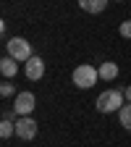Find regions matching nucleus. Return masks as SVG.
I'll return each mask as SVG.
<instances>
[{
	"mask_svg": "<svg viewBox=\"0 0 131 147\" xmlns=\"http://www.w3.org/2000/svg\"><path fill=\"white\" fill-rule=\"evenodd\" d=\"M123 100H126V95L121 89H105L102 95L97 97V110L100 113H113V110H121L123 108Z\"/></svg>",
	"mask_w": 131,
	"mask_h": 147,
	"instance_id": "1",
	"label": "nucleus"
},
{
	"mask_svg": "<svg viewBox=\"0 0 131 147\" xmlns=\"http://www.w3.org/2000/svg\"><path fill=\"white\" fill-rule=\"evenodd\" d=\"M34 108H37V100H34V95H32V92H18V95H16L13 110H16L18 116H29Z\"/></svg>",
	"mask_w": 131,
	"mask_h": 147,
	"instance_id": "5",
	"label": "nucleus"
},
{
	"mask_svg": "<svg viewBox=\"0 0 131 147\" xmlns=\"http://www.w3.org/2000/svg\"><path fill=\"white\" fill-rule=\"evenodd\" d=\"M5 50L16 61H29L32 58V45L24 40V37H11V40L5 42Z\"/></svg>",
	"mask_w": 131,
	"mask_h": 147,
	"instance_id": "3",
	"label": "nucleus"
},
{
	"mask_svg": "<svg viewBox=\"0 0 131 147\" xmlns=\"http://www.w3.org/2000/svg\"><path fill=\"white\" fill-rule=\"evenodd\" d=\"M13 134H16V123L13 121H3V123H0V137H3V139H8Z\"/></svg>",
	"mask_w": 131,
	"mask_h": 147,
	"instance_id": "11",
	"label": "nucleus"
},
{
	"mask_svg": "<svg viewBox=\"0 0 131 147\" xmlns=\"http://www.w3.org/2000/svg\"><path fill=\"white\" fill-rule=\"evenodd\" d=\"M79 8L87 13H102L107 8V0H79Z\"/></svg>",
	"mask_w": 131,
	"mask_h": 147,
	"instance_id": "7",
	"label": "nucleus"
},
{
	"mask_svg": "<svg viewBox=\"0 0 131 147\" xmlns=\"http://www.w3.org/2000/svg\"><path fill=\"white\" fill-rule=\"evenodd\" d=\"M121 37L131 40V21H121Z\"/></svg>",
	"mask_w": 131,
	"mask_h": 147,
	"instance_id": "12",
	"label": "nucleus"
},
{
	"mask_svg": "<svg viewBox=\"0 0 131 147\" xmlns=\"http://www.w3.org/2000/svg\"><path fill=\"white\" fill-rule=\"evenodd\" d=\"M13 116H18L13 108H5V110H3V121H13Z\"/></svg>",
	"mask_w": 131,
	"mask_h": 147,
	"instance_id": "14",
	"label": "nucleus"
},
{
	"mask_svg": "<svg viewBox=\"0 0 131 147\" xmlns=\"http://www.w3.org/2000/svg\"><path fill=\"white\" fill-rule=\"evenodd\" d=\"M118 76V66L113 63V61H105V63H100V79H105V82H113Z\"/></svg>",
	"mask_w": 131,
	"mask_h": 147,
	"instance_id": "9",
	"label": "nucleus"
},
{
	"mask_svg": "<svg viewBox=\"0 0 131 147\" xmlns=\"http://www.w3.org/2000/svg\"><path fill=\"white\" fill-rule=\"evenodd\" d=\"M73 84H76L79 89H89L92 84H97V79H100V68H95V66H79L76 71H73Z\"/></svg>",
	"mask_w": 131,
	"mask_h": 147,
	"instance_id": "2",
	"label": "nucleus"
},
{
	"mask_svg": "<svg viewBox=\"0 0 131 147\" xmlns=\"http://www.w3.org/2000/svg\"><path fill=\"white\" fill-rule=\"evenodd\" d=\"M118 113H121V126L131 131V102H128V105H123Z\"/></svg>",
	"mask_w": 131,
	"mask_h": 147,
	"instance_id": "10",
	"label": "nucleus"
},
{
	"mask_svg": "<svg viewBox=\"0 0 131 147\" xmlns=\"http://www.w3.org/2000/svg\"><path fill=\"white\" fill-rule=\"evenodd\" d=\"M118 3H121V0H118Z\"/></svg>",
	"mask_w": 131,
	"mask_h": 147,
	"instance_id": "16",
	"label": "nucleus"
},
{
	"mask_svg": "<svg viewBox=\"0 0 131 147\" xmlns=\"http://www.w3.org/2000/svg\"><path fill=\"white\" fill-rule=\"evenodd\" d=\"M16 137L18 139H34L37 137V121L29 118V116H21V118H16Z\"/></svg>",
	"mask_w": 131,
	"mask_h": 147,
	"instance_id": "4",
	"label": "nucleus"
},
{
	"mask_svg": "<svg viewBox=\"0 0 131 147\" xmlns=\"http://www.w3.org/2000/svg\"><path fill=\"white\" fill-rule=\"evenodd\" d=\"M123 95H126V100H128V102H131V84H128V87H126V89H123Z\"/></svg>",
	"mask_w": 131,
	"mask_h": 147,
	"instance_id": "15",
	"label": "nucleus"
},
{
	"mask_svg": "<svg viewBox=\"0 0 131 147\" xmlns=\"http://www.w3.org/2000/svg\"><path fill=\"white\" fill-rule=\"evenodd\" d=\"M24 71H26V79H32V82L42 79L45 76V61L40 58V55H32V58L26 61V66H24Z\"/></svg>",
	"mask_w": 131,
	"mask_h": 147,
	"instance_id": "6",
	"label": "nucleus"
},
{
	"mask_svg": "<svg viewBox=\"0 0 131 147\" xmlns=\"http://www.w3.org/2000/svg\"><path fill=\"white\" fill-rule=\"evenodd\" d=\"M0 95H3V97H11V95H13V84H11V82L0 84Z\"/></svg>",
	"mask_w": 131,
	"mask_h": 147,
	"instance_id": "13",
	"label": "nucleus"
},
{
	"mask_svg": "<svg viewBox=\"0 0 131 147\" xmlns=\"http://www.w3.org/2000/svg\"><path fill=\"white\" fill-rule=\"evenodd\" d=\"M16 71H18V61L11 58V55H5V58L0 61V74H3L5 79H11V76H16Z\"/></svg>",
	"mask_w": 131,
	"mask_h": 147,
	"instance_id": "8",
	"label": "nucleus"
}]
</instances>
